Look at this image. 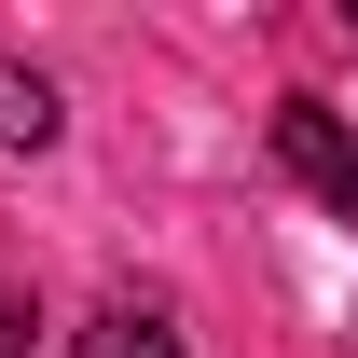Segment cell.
<instances>
[{
  "label": "cell",
  "instance_id": "6da1fadb",
  "mask_svg": "<svg viewBox=\"0 0 358 358\" xmlns=\"http://www.w3.org/2000/svg\"><path fill=\"white\" fill-rule=\"evenodd\" d=\"M275 166L303 179L331 221H358V138H345V110H317V96H289L275 110Z\"/></svg>",
  "mask_w": 358,
  "mask_h": 358
},
{
  "label": "cell",
  "instance_id": "7a4b0ae2",
  "mask_svg": "<svg viewBox=\"0 0 358 358\" xmlns=\"http://www.w3.org/2000/svg\"><path fill=\"white\" fill-rule=\"evenodd\" d=\"M83 358H179V317H166V303H110V317L83 331Z\"/></svg>",
  "mask_w": 358,
  "mask_h": 358
},
{
  "label": "cell",
  "instance_id": "3957f363",
  "mask_svg": "<svg viewBox=\"0 0 358 358\" xmlns=\"http://www.w3.org/2000/svg\"><path fill=\"white\" fill-rule=\"evenodd\" d=\"M42 138H55V83L0 55V152H42Z\"/></svg>",
  "mask_w": 358,
  "mask_h": 358
},
{
  "label": "cell",
  "instance_id": "277c9868",
  "mask_svg": "<svg viewBox=\"0 0 358 358\" xmlns=\"http://www.w3.org/2000/svg\"><path fill=\"white\" fill-rule=\"evenodd\" d=\"M28 331H42V317H28V289H0V358H28Z\"/></svg>",
  "mask_w": 358,
  "mask_h": 358
}]
</instances>
